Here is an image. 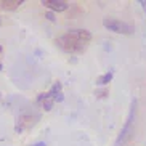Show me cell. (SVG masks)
I'll return each instance as SVG.
<instances>
[{
    "mask_svg": "<svg viewBox=\"0 0 146 146\" xmlns=\"http://www.w3.org/2000/svg\"><path fill=\"white\" fill-rule=\"evenodd\" d=\"M92 32L87 29H69L56 37V47L69 55H82L92 42Z\"/></svg>",
    "mask_w": 146,
    "mask_h": 146,
    "instance_id": "6da1fadb",
    "label": "cell"
},
{
    "mask_svg": "<svg viewBox=\"0 0 146 146\" xmlns=\"http://www.w3.org/2000/svg\"><path fill=\"white\" fill-rule=\"evenodd\" d=\"M137 109H138V101L137 98L132 100L130 103V109H129V116L125 119V124L122 125L119 135L116 138V143L114 146H125L127 143L132 140L133 137V130H135V119H137Z\"/></svg>",
    "mask_w": 146,
    "mask_h": 146,
    "instance_id": "7a4b0ae2",
    "label": "cell"
},
{
    "mask_svg": "<svg viewBox=\"0 0 146 146\" xmlns=\"http://www.w3.org/2000/svg\"><path fill=\"white\" fill-rule=\"evenodd\" d=\"M40 120V114L35 111H23L19 116L16 117V122H15V132L16 133H24L27 130H31L37 122Z\"/></svg>",
    "mask_w": 146,
    "mask_h": 146,
    "instance_id": "3957f363",
    "label": "cell"
},
{
    "mask_svg": "<svg viewBox=\"0 0 146 146\" xmlns=\"http://www.w3.org/2000/svg\"><path fill=\"white\" fill-rule=\"evenodd\" d=\"M103 26L111 32H116V34H122V35H132L135 32V27L130 23L120 21L117 18H104L103 19Z\"/></svg>",
    "mask_w": 146,
    "mask_h": 146,
    "instance_id": "277c9868",
    "label": "cell"
},
{
    "mask_svg": "<svg viewBox=\"0 0 146 146\" xmlns=\"http://www.w3.org/2000/svg\"><path fill=\"white\" fill-rule=\"evenodd\" d=\"M35 104H37L40 109H43V111H52L53 106H55V101H53L52 96L48 95V92H43V93H40L39 96H37Z\"/></svg>",
    "mask_w": 146,
    "mask_h": 146,
    "instance_id": "5b68a950",
    "label": "cell"
},
{
    "mask_svg": "<svg viewBox=\"0 0 146 146\" xmlns=\"http://www.w3.org/2000/svg\"><path fill=\"white\" fill-rule=\"evenodd\" d=\"M42 5L50 11H66L69 8V3L64 0H42Z\"/></svg>",
    "mask_w": 146,
    "mask_h": 146,
    "instance_id": "8992f818",
    "label": "cell"
},
{
    "mask_svg": "<svg viewBox=\"0 0 146 146\" xmlns=\"http://www.w3.org/2000/svg\"><path fill=\"white\" fill-rule=\"evenodd\" d=\"M48 95L52 96V100L55 103H61L64 100V95H63V85H61L60 80H56L55 84L52 85V88L48 90Z\"/></svg>",
    "mask_w": 146,
    "mask_h": 146,
    "instance_id": "52a82bcc",
    "label": "cell"
},
{
    "mask_svg": "<svg viewBox=\"0 0 146 146\" xmlns=\"http://www.w3.org/2000/svg\"><path fill=\"white\" fill-rule=\"evenodd\" d=\"M23 3H24L23 0H0V10H7V11L18 10Z\"/></svg>",
    "mask_w": 146,
    "mask_h": 146,
    "instance_id": "ba28073f",
    "label": "cell"
},
{
    "mask_svg": "<svg viewBox=\"0 0 146 146\" xmlns=\"http://www.w3.org/2000/svg\"><path fill=\"white\" fill-rule=\"evenodd\" d=\"M112 76H114V72L112 71H108V72H104V74H101L98 79H96V85H100V87H106L109 82L112 80Z\"/></svg>",
    "mask_w": 146,
    "mask_h": 146,
    "instance_id": "9c48e42d",
    "label": "cell"
},
{
    "mask_svg": "<svg viewBox=\"0 0 146 146\" xmlns=\"http://www.w3.org/2000/svg\"><path fill=\"white\" fill-rule=\"evenodd\" d=\"M108 88H101V90H95V96L96 98H108Z\"/></svg>",
    "mask_w": 146,
    "mask_h": 146,
    "instance_id": "30bf717a",
    "label": "cell"
},
{
    "mask_svg": "<svg viewBox=\"0 0 146 146\" xmlns=\"http://www.w3.org/2000/svg\"><path fill=\"white\" fill-rule=\"evenodd\" d=\"M45 16H47V19H50V21H55V19H56L53 11H47V13H45Z\"/></svg>",
    "mask_w": 146,
    "mask_h": 146,
    "instance_id": "8fae6325",
    "label": "cell"
},
{
    "mask_svg": "<svg viewBox=\"0 0 146 146\" xmlns=\"http://www.w3.org/2000/svg\"><path fill=\"white\" fill-rule=\"evenodd\" d=\"M140 5H141L143 11H145V15H146V0H140Z\"/></svg>",
    "mask_w": 146,
    "mask_h": 146,
    "instance_id": "7c38bea8",
    "label": "cell"
},
{
    "mask_svg": "<svg viewBox=\"0 0 146 146\" xmlns=\"http://www.w3.org/2000/svg\"><path fill=\"white\" fill-rule=\"evenodd\" d=\"M32 146H47V143H43V141H39V143H35V145Z\"/></svg>",
    "mask_w": 146,
    "mask_h": 146,
    "instance_id": "4fadbf2b",
    "label": "cell"
},
{
    "mask_svg": "<svg viewBox=\"0 0 146 146\" xmlns=\"http://www.w3.org/2000/svg\"><path fill=\"white\" fill-rule=\"evenodd\" d=\"M0 26H2V18H0Z\"/></svg>",
    "mask_w": 146,
    "mask_h": 146,
    "instance_id": "5bb4252c",
    "label": "cell"
},
{
    "mask_svg": "<svg viewBox=\"0 0 146 146\" xmlns=\"http://www.w3.org/2000/svg\"><path fill=\"white\" fill-rule=\"evenodd\" d=\"M0 71H2V63H0Z\"/></svg>",
    "mask_w": 146,
    "mask_h": 146,
    "instance_id": "9a60e30c",
    "label": "cell"
}]
</instances>
